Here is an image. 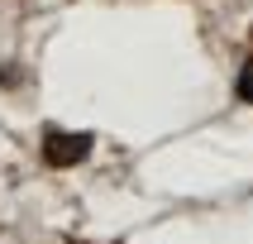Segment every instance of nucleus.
Returning a JSON list of instances; mask_svg holds the SVG:
<instances>
[{"label":"nucleus","instance_id":"nucleus-1","mask_svg":"<svg viewBox=\"0 0 253 244\" xmlns=\"http://www.w3.org/2000/svg\"><path fill=\"white\" fill-rule=\"evenodd\" d=\"M91 134H62V129H48L43 134V163L48 168H72V163H82L91 153Z\"/></svg>","mask_w":253,"mask_h":244},{"label":"nucleus","instance_id":"nucleus-2","mask_svg":"<svg viewBox=\"0 0 253 244\" xmlns=\"http://www.w3.org/2000/svg\"><path fill=\"white\" fill-rule=\"evenodd\" d=\"M239 100H249V105H253V57L239 67Z\"/></svg>","mask_w":253,"mask_h":244}]
</instances>
